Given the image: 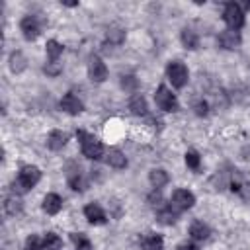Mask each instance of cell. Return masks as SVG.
Wrapping results in <instances>:
<instances>
[{
	"label": "cell",
	"mask_w": 250,
	"mask_h": 250,
	"mask_svg": "<svg viewBox=\"0 0 250 250\" xmlns=\"http://www.w3.org/2000/svg\"><path fill=\"white\" fill-rule=\"evenodd\" d=\"M154 100H156V105L160 109H164V111H178V100H176V96L166 86H158L156 88Z\"/></svg>",
	"instance_id": "cell-5"
},
{
	"label": "cell",
	"mask_w": 250,
	"mask_h": 250,
	"mask_svg": "<svg viewBox=\"0 0 250 250\" xmlns=\"http://www.w3.org/2000/svg\"><path fill=\"white\" fill-rule=\"evenodd\" d=\"M178 250H199V248L195 244H191V242H184V244L178 246Z\"/></svg>",
	"instance_id": "cell-33"
},
{
	"label": "cell",
	"mask_w": 250,
	"mask_h": 250,
	"mask_svg": "<svg viewBox=\"0 0 250 250\" xmlns=\"http://www.w3.org/2000/svg\"><path fill=\"white\" fill-rule=\"evenodd\" d=\"M20 27H21V33H23V37H25L27 41L37 39L39 33H41V25H39V20H37L35 16H25V18L21 20Z\"/></svg>",
	"instance_id": "cell-9"
},
{
	"label": "cell",
	"mask_w": 250,
	"mask_h": 250,
	"mask_svg": "<svg viewBox=\"0 0 250 250\" xmlns=\"http://www.w3.org/2000/svg\"><path fill=\"white\" fill-rule=\"evenodd\" d=\"M186 164L191 168V170H199V164H201V158L195 150H188L186 152Z\"/></svg>",
	"instance_id": "cell-27"
},
{
	"label": "cell",
	"mask_w": 250,
	"mask_h": 250,
	"mask_svg": "<svg viewBox=\"0 0 250 250\" xmlns=\"http://www.w3.org/2000/svg\"><path fill=\"white\" fill-rule=\"evenodd\" d=\"M166 74H168V80L172 82V86H176V88H182L188 82V68L180 61H172L166 68Z\"/></svg>",
	"instance_id": "cell-4"
},
{
	"label": "cell",
	"mask_w": 250,
	"mask_h": 250,
	"mask_svg": "<svg viewBox=\"0 0 250 250\" xmlns=\"http://www.w3.org/2000/svg\"><path fill=\"white\" fill-rule=\"evenodd\" d=\"M143 250H164V240L158 234H146L141 240Z\"/></svg>",
	"instance_id": "cell-18"
},
{
	"label": "cell",
	"mask_w": 250,
	"mask_h": 250,
	"mask_svg": "<svg viewBox=\"0 0 250 250\" xmlns=\"http://www.w3.org/2000/svg\"><path fill=\"white\" fill-rule=\"evenodd\" d=\"M219 45L223 49H236L240 45V35L238 31L234 29H225L221 35H219Z\"/></svg>",
	"instance_id": "cell-12"
},
{
	"label": "cell",
	"mask_w": 250,
	"mask_h": 250,
	"mask_svg": "<svg viewBox=\"0 0 250 250\" xmlns=\"http://www.w3.org/2000/svg\"><path fill=\"white\" fill-rule=\"evenodd\" d=\"M43 248V240H39L37 236H29L27 238V250H41Z\"/></svg>",
	"instance_id": "cell-31"
},
{
	"label": "cell",
	"mask_w": 250,
	"mask_h": 250,
	"mask_svg": "<svg viewBox=\"0 0 250 250\" xmlns=\"http://www.w3.org/2000/svg\"><path fill=\"white\" fill-rule=\"evenodd\" d=\"M66 180H68V184H70V188L74 191H84L86 186H88L84 176H82V172H80V166L76 162H68L66 164Z\"/></svg>",
	"instance_id": "cell-6"
},
{
	"label": "cell",
	"mask_w": 250,
	"mask_h": 250,
	"mask_svg": "<svg viewBox=\"0 0 250 250\" xmlns=\"http://www.w3.org/2000/svg\"><path fill=\"white\" fill-rule=\"evenodd\" d=\"M84 215H86V219H88L92 225H104V223H105V213H104V209H102L98 203L86 205V207H84Z\"/></svg>",
	"instance_id": "cell-11"
},
{
	"label": "cell",
	"mask_w": 250,
	"mask_h": 250,
	"mask_svg": "<svg viewBox=\"0 0 250 250\" xmlns=\"http://www.w3.org/2000/svg\"><path fill=\"white\" fill-rule=\"evenodd\" d=\"M4 209H6L8 215H16V213L21 211V203H20V199H16V197H8L6 203H4Z\"/></svg>",
	"instance_id": "cell-26"
},
{
	"label": "cell",
	"mask_w": 250,
	"mask_h": 250,
	"mask_svg": "<svg viewBox=\"0 0 250 250\" xmlns=\"http://www.w3.org/2000/svg\"><path fill=\"white\" fill-rule=\"evenodd\" d=\"M223 20L227 21L229 29H234L238 31L242 25H244V12L242 8L236 4V2H229L225 6V12H223Z\"/></svg>",
	"instance_id": "cell-3"
},
{
	"label": "cell",
	"mask_w": 250,
	"mask_h": 250,
	"mask_svg": "<svg viewBox=\"0 0 250 250\" xmlns=\"http://www.w3.org/2000/svg\"><path fill=\"white\" fill-rule=\"evenodd\" d=\"M129 109L135 113V115H146V100L143 94H133L131 100H129Z\"/></svg>",
	"instance_id": "cell-15"
},
{
	"label": "cell",
	"mask_w": 250,
	"mask_h": 250,
	"mask_svg": "<svg viewBox=\"0 0 250 250\" xmlns=\"http://www.w3.org/2000/svg\"><path fill=\"white\" fill-rule=\"evenodd\" d=\"M189 234H191L195 240H205V238H209L211 229H209L207 225H203L201 221H195V223H191V227H189Z\"/></svg>",
	"instance_id": "cell-20"
},
{
	"label": "cell",
	"mask_w": 250,
	"mask_h": 250,
	"mask_svg": "<svg viewBox=\"0 0 250 250\" xmlns=\"http://www.w3.org/2000/svg\"><path fill=\"white\" fill-rule=\"evenodd\" d=\"M61 107L66 111V113H70V115H76V113H80L82 109H84V104L72 94V92H68V94H64L62 96V100H61Z\"/></svg>",
	"instance_id": "cell-10"
},
{
	"label": "cell",
	"mask_w": 250,
	"mask_h": 250,
	"mask_svg": "<svg viewBox=\"0 0 250 250\" xmlns=\"http://www.w3.org/2000/svg\"><path fill=\"white\" fill-rule=\"evenodd\" d=\"M66 141H68L66 133H62V131H51L49 133V139H47V146L51 150H61L66 145Z\"/></svg>",
	"instance_id": "cell-16"
},
{
	"label": "cell",
	"mask_w": 250,
	"mask_h": 250,
	"mask_svg": "<svg viewBox=\"0 0 250 250\" xmlns=\"http://www.w3.org/2000/svg\"><path fill=\"white\" fill-rule=\"evenodd\" d=\"M121 86H123L125 90H135V86H137V78H135L133 74H127V76L121 78Z\"/></svg>",
	"instance_id": "cell-30"
},
{
	"label": "cell",
	"mask_w": 250,
	"mask_h": 250,
	"mask_svg": "<svg viewBox=\"0 0 250 250\" xmlns=\"http://www.w3.org/2000/svg\"><path fill=\"white\" fill-rule=\"evenodd\" d=\"M105 160H107V164L113 166V168H125V166H127V158H125V154H123L119 148H107Z\"/></svg>",
	"instance_id": "cell-14"
},
{
	"label": "cell",
	"mask_w": 250,
	"mask_h": 250,
	"mask_svg": "<svg viewBox=\"0 0 250 250\" xmlns=\"http://www.w3.org/2000/svg\"><path fill=\"white\" fill-rule=\"evenodd\" d=\"M59 70H61V66H59L55 61L47 62V66H45V72H47V74H53V76H55V74H59Z\"/></svg>",
	"instance_id": "cell-32"
},
{
	"label": "cell",
	"mask_w": 250,
	"mask_h": 250,
	"mask_svg": "<svg viewBox=\"0 0 250 250\" xmlns=\"http://www.w3.org/2000/svg\"><path fill=\"white\" fill-rule=\"evenodd\" d=\"M176 211H178V209H172V207L160 209V211H158V221H160L162 225H174L176 219H178V213H176Z\"/></svg>",
	"instance_id": "cell-21"
},
{
	"label": "cell",
	"mask_w": 250,
	"mask_h": 250,
	"mask_svg": "<svg viewBox=\"0 0 250 250\" xmlns=\"http://www.w3.org/2000/svg\"><path fill=\"white\" fill-rule=\"evenodd\" d=\"M123 37H125V33L121 29H117V27H111L107 31V41H111V43H121Z\"/></svg>",
	"instance_id": "cell-28"
},
{
	"label": "cell",
	"mask_w": 250,
	"mask_h": 250,
	"mask_svg": "<svg viewBox=\"0 0 250 250\" xmlns=\"http://www.w3.org/2000/svg\"><path fill=\"white\" fill-rule=\"evenodd\" d=\"M88 76L92 82H104L107 78V66L100 57H92L88 62Z\"/></svg>",
	"instance_id": "cell-7"
},
{
	"label": "cell",
	"mask_w": 250,
	"mask_h": 250,
	"mask_svg": "<svg viewBox=\"0 0 250 250\" xmlns=\"http://www.w3.org/2000/svg\"><path fill=\"white\" fill-rule=\"evenodd\" d=\"M148 180H150L152 188L160 189L162 186H166V184H168V180H170V178H168V172H166V170H162V168H154V170H150Z\"/></svg>",
	"instance_id": "cell-17"
},
{
	"label": "cell",
	"mask_w": 250,
	"mask_h": 250,
	"mask_svg": "<svg viewBox=\"0 0 250 250\" xmlns=\"http://www.w3.org/2000/svg\"><path fill=\"white\" fill-rule=\"evenodd\" d=\"M193 109H195V113H197L199 117H205V115L209 113V104H207L205 100H199V102L193 104Z\"/></svg>",
	"instance_id": "cell-29"
},
{
	"label": "cell",
	"mask_w": 250,
	"mask_h": 250,
	"mask_svg": "<svg viewBox=\"0 0 250 250\" xmlns=\"http://www.w3.org/2000/svg\"><path fill=\"white\" fill-rule=\"evenodd\" d=\"M193 203H195V195L188 189H176L172 193V205L178 211H186V209L193 207Z\"/></svg>",
	"instance_id": "cell-8"
},
{
	"label": "cell",
	"mask_w": 250,
	"mask_h": 250,
	"mask_svg": "<svg viewBox=\"0 0 250 250\" xmlns=\"http://www.w3.org/2000/svg\"><path fill=\"white\" fill-rule=\"evenodd\" d=\"M62 207V199L57 195V193H47L45 199H43V211L49 213V215H57Z\"/></svg>",
	"instance_id": "cell-13"
},
{
	"label": "cell",
	"mask_w": 250,
	"mask_h": 250,
	"mask_svg": "<svg viewBox=\"0 0 250 250\" xmlns=\"http://www.w3.org/2000/svg\"><path fill=\"white\" fill-rule=\"evenodd\" d=\"M76 139L80 141V148H82L84 156H88L92 160H98L104 154V146L98 141V137H94V135H90L86 131H76Z\"/></svg>",
	"instance_id": "cell-2"
},
{
	"label": "cell",
	"mask_w": 250,
	"mask_h": 250,
	"mask_svg": "<svg viewBox=\"0 0 250 250\" xmlns=\"http://www.w3.org/2000/svg\"><path fill=\"white\" fill-rule=\"evenodd\" d=\"M61 53H62V45L59 41H55V39H49L47 41V55H49V59L57 62V59L61 57Z\"/></svg>",
	"instance_id": "cell-25"
},
{
	"label": "cell",
	"mask_w": 250,
	"mask_h": 250,
	"mask_svg": "<svg viewBox=\"0 0 250 250\" xmlns=\"http://www.w3.org/2000/svg\"><path fill=\"white\" fill-rule=\"evenodd\" d=\"M25 66H27V61H25L23 53H21V51H14V53L10 55V68H12V72L20 74V72L25 70Z\"/></svg>",
	"instance_id": "cell-19"
},
{
	"label": "cell",
	"mask_w": 250,
	"mask_h": 250,
	"mask_svg": "<svg viewBox=\"0 0 250 250\" xmlns=\"http://www.w3.org/2000/svg\"><path fill=\"white\" fill-rule=\"evenodd\" d=\"M70 240H72V244L78 248V250H92V242L86 238V234H82V232H72L70 234Z\"/></svg>",
	"instance_id": "cell-23"
},
{
	"label": "cell",
	"mask_w": 250,
	"mask_h": 250,
	"mask_svg": "<svg viewBox=\"0 0 250 250\" xmlns=\"http://www.w3.org/2000/svg\"><path fill=\"white\" fill-rule=\"evenodd\" d=\"M62 246V240L55 234V232H47L45 234V238H43V248H47V250H59Z\"/></svg>",
	"instance_id": "cell-24"
},
{
	"label": "cell",
	"mask_w": 250,
	"mask_h": 250,
	"mask_svg": "<svg viewBox=\"0 0 250 250\" xmlns=\"http://www.w3.org/2000/svg\"><path fill=\"white\" fill-rule=\"evenodd\" d=\"M41 178V172L37 166H21L20 174H18V180L12 184V189L18 191V193H25L27 189H31Z\"/></svg>",
	"instance_id": "cell-1"
},
{
	"label": "cell",
	"mask_w": 250,
	"mask_h": 250,
	"mask_svg": "<svg viewBox=\"0 0 250 250\" xmlns=\"http://www.w3.org/2000/svg\"><path fill=\"white\" fill-rule=\"evenodd\" d=\"M182 43H184L186 49H197V35H195V31L189 29V27L182 29Z\"/></svg>",
	"instance_id": "cell-22"
}]
</instances>
